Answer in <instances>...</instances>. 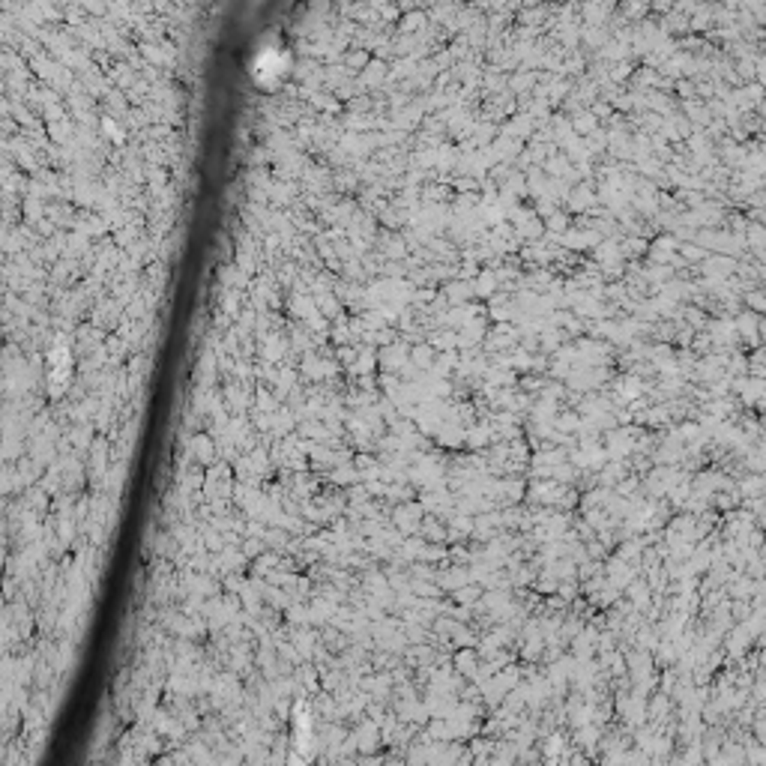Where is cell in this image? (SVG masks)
<instances>
[{
  "mask_svg": "<svg viewBox=\"0 0 766 766\" xmlns=\"http://www.w3.org/2000/svg\"><path fill=\"white\" fill-rule=\"evenodd\" d=\"M745 305H749L751 312H766V291H760V287L745 291Z\"/></svg>",
  "mask_w": 766,
  "mask_h": 766,
  "instance_id": "obj_5",
  "label": "cell"
},
{
  "mask_svg": "<svg viewBox=\"0 0 766 766\" xmlns=\"http://www.w3.org/2000/svg\"><path fill=\"white\" fill-rule=\"evenodd\" d=\"M760 662H763V668H766V650L760 653Z\"/></svg>",
  "mask_w": 766,
  "mask_h": 766,
  "instance_id": "obj_7",
  "label": "cell"
},
{
  "mask_svg": "<svg viewBox=\"0 0 766 766\" xmlns=\"http://www.w3.org/2000/svg\"><path fill=\"white\" fill-rule=\"evenodd\" d=\"M742 93H745V99H749V102L754 105V102H763V99H766V87H763L760 81H751V84L742 87Z\"/></svg>",
  "mask_w": 766,
  "mask_h": 766,
  "instance_id": "obj_6",
  "label": "cell"
},
{
  "mask_svg": "<svg viewBox=\"0 0 766 766\" xmlns=\"http://www.w3.org/2000/svg\"><path fill=\"white\" fill-rule=\"evenodd\" d=\"M740 494L749 497V500H758V497L766 494V479L763 476H745V479L740 482Z\"/></svg>",
  "mask_w": 766,
  "mask_h": 766,
  "instance_id": "obj_2",
  "label": "cell"
},
{
  "mask_svg": "<svg viewBox=\"0 0 766 766\" xmlns=\"http://www.w3.org/2000/svg\"><path fill=\"white\" fill-rule=\"evenodd\" d=\"M736 326H740L742 342L749 344V347H758L760 344V321L754 317V312H742V317L736 321Z\"/></svg>",
  "mask_w": 766,
  "mask_h": 766,
  "instance_id": "obj_1",
  "label": "cell"
},
{
  "mask_svg": "<svg viewBox=\"0 0 766 766\" xmlns=\"http://www.w3.org/2000/svg\"><path fill=\"white\" fill-rule=\"evenodd\" d=\"M745 243L754 246L758 252H766V225L749 222V228H745Z\"/></svg>",
  "mask_w": 766,
  "mask_h": 766,
  "instance_id": "obj_3",
  "label": "cell"
},
{
  "mask_svg": "<svg viewBox=\"0 0 766 766\" xmlns=\"http://www.w3.org/2000/svg\"><path fill=\"white\" fill-rule=\"evenodd\" d=\"M745 763L766 766V745L763 742H749V749H745Z\"/></svg>",
  "mask_w": 766,
  "mask_h": 766,
  "instance_id": "obj_4",
  "label": "cell"
}]
</instances>
